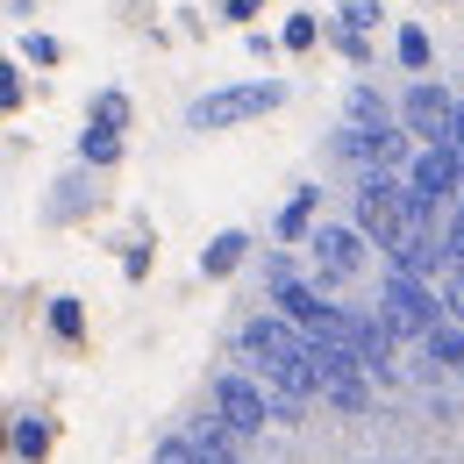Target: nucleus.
Instances as JSON below:
<instances>
[{"label": "nucleus", "mask_w": 464, "mask_h": 464, "mask_svg": "<svg viewBox=\"0 0 464 464\" xmlns=\"http://www.w3.org/2000/svg\"><path fill=\"white\" fill-rule=\"evenodd\" d=\"M86 129H108V136H121L129 129V93H93V115H86Z\"/></svg>", "instance_id": "14"}, {"label": "nucleus", "mask_w": 464, "mask_h": 464, "mask_svg": "<svg viewBox=\"0 0 464 464\" xmlns=\"http://www.w3.org/2000/svg\"><path fill=\"white\" fill-rule=\"evenodd\" d=\"M293 279H300V272H293V257H286V250H272V257H265V286L279 293V286H293Z\"/></svg>", "instance_id": "21"}, {"label": "nucleus", "mask_w": 464, "mask_h": 464, "mask_svg": "<svg viewBox=\"0 0 464 464\" xmlns=\"http://www.w3.org/2000/svg\"><path fill=\"white\" fill-rule=\"evenodd\" d=\"M243 257H250V229H222L208 250H200V279H229Z\"/></svg>", "instance_id": "9"}, {"label": "nucleus", "mask_w": 464, "mask_h": 464, "mask_svg": "<svg viewBox=\"0 0 464 464\" xmlns=\"http://www.w3.org/2000/svg\"><path fill=\"white\" fill-rule=\"evenodd\" d=\"M393 51H401L407 72H429V64H436V44H429V29H414V22H407L401 36H393Z\"/></svg>", "instance_id": "15"}, {"label": "nucleus", "mask_w": 464, "mask_h": 464, "mask_svg": "<svg viewBox=\"0 0 464 464\" xmlns=\"http://www.w3.org/2000/svg\"><path fill=\"white\" fill-rule=\"evenodd\" d=\"M421 364H429V372H464V329L436 322V329L421 336Z\"/></svg>", "instance_id": "10"}, {"label": "nucleus", "mask_w": 464, "mask_h": 464, "mask_svg": "<svg viewBox=\"0 0 464 464\" xmlns=\"http://www.w3.org/2000/svg\"><path fill=\"white\" fill-rule=\"evenodd\" d=\"M150 464H193V443H186V436H165V443H158V458Z\"/></svg>", "instance_id": "23"}, {"label": "nucleus", "mask_w": 464, "mask_h": 464, "mask_svg": "<svg viewBox=\"0 0 464 464\" xmlns=\"http://www.w3.org/2000/svg\"><path fill=\"white\" fill-rule=\"evenodd\" d=\"M458 158L443 150V143H429V150H414L401 165V193L414 200V208H443V200H458Z\"/></svg>", "instance_id": "7"}, {"label": "nucleus", "mask_w": 464, "mask_h": 464, "mask_svg": "<svg viewBox=\"0 0 464 464\" xmlns=\"http://www.w3.org/2000/svg\"><path fill=\"white\" fill-rule=\"evenodd\" d=\"M215 421H229L236 436H257V429L272 421V393H265L243 364H229V372H215Z\"/></svg>", "instance_id": "6"}, {"label": "nucleus", "mask_w": 464, "mask_h": 464, "mask_svg": "<svg viewBox=\"0 0 464 464\" xmlns=\"http://www.w3.org/2000/svg\"><path fill=\"white\" fill-rule=\"evenodd\" d=\"M79 158H86V165H115V158H121V136H108V129H86V136H79Z\"/></svg>", "instance_id": "17"}, {"label": "nucleus", "mask_w": 464, "mask_h": 464, "mask_svg": "<svg viewBox=\"0 0 464 464\" xmlns=\"http://www.w3.org/2000/svg\"><path fill=\"white\" fill-rule=\"evenodd\" d=\"M314 208H322V186H300L286 208H279V243H300V236L314 229Z\"/></svg>", "instance_id": "12"}, {"label": "nucleus", "mask_w": 464, "mask_h": 464, "mask_svg": "<svg viewBox=\"0 0 464 464\" xmlns=\"http://www.w3.org/2000/svg\"><path fill=\"white\" fill-rule=\"evenodd\" d=\"M7 450L22 464H44V450H51V421H36V414H14L7 421Z\"/></svg>", "instance_id": "11"}, {"label": "nucleus", "mask_w": 464, "mask_h": 464, "mask_svg": "<svg viewBox=\"0 0 464 464\" xmlns=\"http://www.w3.org/2000/svg\"><path fill=\"white\" fill-rule=\"evenodd\" d=\"M386 121H393V108L379 86H350V129H386Z\"/></svg>", "instance_id": "13"}, {"label": "nucleus", "mask_w": 464, "mask_h": 464, "mask_svg": "<svg viewBox=\"0 0 464 464\" xmlns=\"http://www.w3.org/2000/svg\"><path fill=\"white\" fill-rule=\"evenodd\" d=\"M58 58H64L58 36H44V29H29V36H22V64H58Z\"/></svg>", "instance_id": "18"}, {"label": "nucleus", "mask_w": 464, "mask_h": 464, "mask_svg": "<svg viewBox=\"0 0 464 464\" xmlns=\"http://www.w3.org/2000/svg\"><path fill=\"white\" fill-rule=\"evenodd\" d=\"M372 22H379V0H343V14H336V29H357V36H364Z\"/></svg>", "instance_id": "20"}, {"label": "nucleus", "mask_w": 464, "mask_h": 464, "mask_svg": "<svg viewBox=\"0 0 464 464\" xmlns=\"http://www.w3.org/2000/svg\"><path fill=\"white\" fill-rule=\"evenodd\" d=\"M314 36H322V22H314V14H293L286 29H279V44H286V51H314Z\"/></svg>", "instance_id": "19"}, {"label": "nucleus", "mask_w": 464, "mask_h": 464, "mask_svg": "<svg viewBox=\"0 0 464 464\" xmlns=\"http://www.w3.org/2000/svg\"><path fill=\"white\" fill-rule=\"evenodd\" d=\"M336 44H343V58H350V64H372V44H364L357 29H336Z\"/></svg>", "instance_id": "24"}, {"label": "nucleus", "mask_w": 464, "mask_h": 464, "mask_svg": "<svg viewBox=\"0 0 464 464\" xmlns=\"http://www.w3.org/2000/svg\"><path fill=\"white\" fill-rule=\"evenodd\" d=\"M0 108H22V72L0 58Z\"/></svg>", "instance_id": "22"}, {"label": "nucleus", "mask_w": 464, "mask_h": 464, "mask_svg": "<svg viewBox=\"0 0 464 464\" xmlns=\"http://www.w3.org/2000/svg\"><path fill=\"white\" fill-rule=\"evenodd\" d=\"M386 336H429L436 329V286L429 279H414V272H386L379 279V314H372Z\"/></svg>", "instance_id": "3"}, {"label": "nucleus", "mask_w": 464, "mask_h": 464, "mask_svg": "<svg viewBox=\"0 0 464 464\" xmlns=\"http://www.w3.org/2000/svg\"><path fill=\"white\" fill-rule=\"evenodd\" d=\"M393 121H401V136H407V143H421V150H429V143H443V121H450V93H443L436 79H414V86L401 93V108H393Z\"/></svg>", "instance_id": "8"}, {"label": "nucleus", "mask_w": 464, "mask_h": 464, "mask_svg": "<svg viewBox=\"0 0 464 464\" xmlns=\"http://www.w3.org/2000/svg\"><path fill=\"white\" fill-rule=\"evenodd\" d=\"M300 243H307L314 286H350V279H364V265H372V243L350 229V222H314Z\"/></svg>", "instance_id": "2"}, {"label": "nucleus", "mask_w": 464, "mask_h": 464, "mask_svg": "<svg viewBox=\"0 0 464 464\" xmlns=\"http://www.w3.org/2000/svg\"><path fill=\"white\" fill-rule=\"evenodd\" d=\"M257 7H265V0H222V14H229V22H250Z\"/></svg>", "instance_id": "25"}, {"label": "nucleus", "mask_w": 464, "mask_h": 464, "mask_svg": "<svg viewBox=\"0 0 464 464\" xmlns=\"http://www.w3.org/2000/svg\"><path fill=\"white\" fill-rule=\"evenodd\" d=\"M286 101V79H250V86H215V93H200L193 108H186V129H236V121H257L272 115Z\"/></svg>", "instance_id": "1"}, {"label": "nucleus", "mask_w": 464, "mask_h": 464, "mask_svg": "<svg viewBox=\"0 0 464 464\" xmlns=\"http://www.w3.org/2000/svg\"><path fill=\"white\" fill-rule=\"evenodd\" d=\"M51 329H58L64 343H79V336H86V307H79L72 293H58V300H51Z\"/></svg>", "instance_id": "16"}, {"label": "nucleus", "mask_w": 464, "mask_h": 464, "mask_svg": "<svg viewBox=\"0 0 464 464\" xmlns=\"http://www.w3.org/2000/svg\"><path fill=\"white\" fill-rule=\"evenodd\" d=\"M272 300H279L272 314H286L300 336H322V343H343V336H350V314L336 307V300H322L314 279H293V286H279Z\"/></svg>", "instance_id": "4"}, {"label": "nucleus", "mask_w": 464, "mask_h": 464, "mask_svg": "<svg viewBox=\"0 0 464 464\" xmlns=\"http://www.w3.org/2000/svg\"><path fill=\"white\" fill-rule=\"evenodd\" d=\"M300 329H293L286 314H272V307H257L250 322H243V336H236V357H250V379L257 372H272V364H293L300 357Z\"/></svg>", "instance_id": "5"}]
</instances>
